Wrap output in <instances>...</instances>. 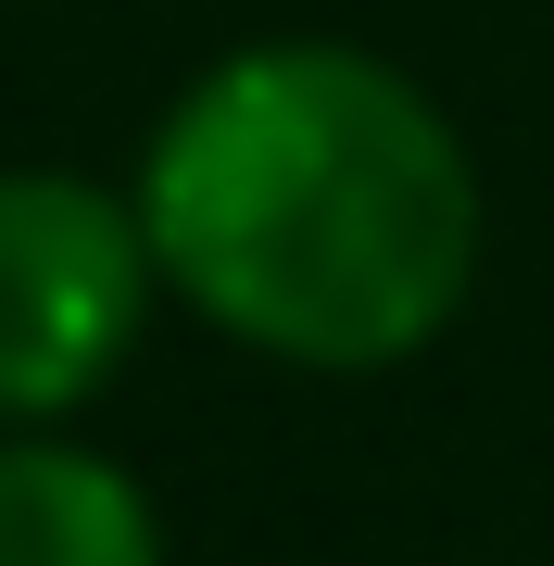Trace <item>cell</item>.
<instances>
[{
    "mask_svg": "<svg viewBox=\"0 0 554 566\" xmlns=\"http://www.w3.org/2000/svg\"><path fill=\"white\" fill-rule=\"evenodd\" d=\"M0 566H165L139 479L76 441H0Z\"/></svg>",
    "mask_w": 554,
    "mask_h": 566,
    "instance_id": "obj_3",
    "label": "cell"
},
{
    "mask_svg": "<svg viewBox=\"0 0 554 566\" xmlns=\"http://www.w3.org/2000/svg\"><path fill=\"white\" fill-rule=\"evenodd\" d=\"M139 227L177 303L315 378L429 353L479 277V164L404 63L252 39L139 151Z\"/></svg>",
    "mask_w": 554,
    "mask_h": 566,
    "instance_id": "obj_1",
    "label": "cell"
},
{
    "mask_svg": "<svg viewBox=\"0 0 554 566\" xmlns=\"http://www.w3.org/2000/svg\"><path fill=\"white\" fill-rule=\"evenodd\" d=\"M151 227L88 177H0V416H76L151 315Z\"/></svg>",
    "mask_w": 554,
    "mask_h": 566,
    "instance_id": "obj_2",
    "label": "cell"
}]
</instances>
